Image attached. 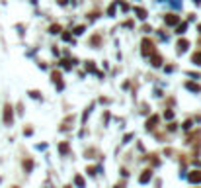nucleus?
I'll return each instance as SVG.
<instances>
[{
	"mask_svg": "<svg viewBox=\"0 0 201 188\" xmlns=\"http://www.w3.org/2000/svg\"><path fill=\"white\" fill-rule=\"evenodd\" d=\"M23 166H25L27 170H31V166H33V163H31V161H27V163H23Z\"/></svg>",
	"mask_w": 201,
	"mask_h": 188,
	"instance_id": "18",
	"label": "nucleus"
},
{
	"mask_svg": "<svg viewBox=\"0 0 201 188\" xmlns=\"http://www.w3.org/2000/svg\"><path fill=\"white\" fill-rule=\"evenodd\" d=\"M164 22H166L168 26H176V24H180V18L176 14H166V16H164Z\"/></svg>",
	"mask_w": 201,
	"mask_h": 188,
	"instance_id": "4",
	"label": "nucleus"
},
{
	"mask_svg": "<svg viewBox=\"0 0 201 188\" xmlns=\"http://www.w3.org/2000/svg\"><path fill=\"white\" fill-rule=\"evenodd\" d=\"M59 4H67V0H59Z\"/></svg>",
	"mask_w": 201,
	"mask_h": 188,
	"instance_id": "21",
	"label": "nucleus"
},
{
	"mask_svg": "<svg viewBox=\"0 0 201 188\" xmlns=\"http://www.w3.org/2000/svg\"><path fill=\"white\" fill-rule=\"evenodd\" d=\"M188 45H190V41H188V39H180V41H178V51H180V53H182V51H186V49H188Z\"/></svg>",
	"mask_w": 201,
	"mask_h": 188,
	"instance_id": "8",
	"label": "nucleus"
},
{
	"mask_svg": "<svg viewBox=\"0 0 201 188\" xmlns=\"http://www.w3.org/2000/svg\"><path fill=\"white\" fill-rule=\"evenodd\" d=\"M135 14H137L141 20H145V18H146V10H145V8H135Z\"/></svg>",
	"mask_w": 201,
	"mask_h": 188,
	"instance_id": "9",
	"label": "nucleus"
},
{
	"mask_svg": "<svg viewBox=\"0 0 201 188\" xmlns=\"http://www.w3.org/2000/svg\"><path fill=\"white\" fill-rule=\"evenodd\" d=\"M150 63H152V67H160L162 65V57L156 55V53H152V55H150Z\"/></svg>",
	"mask_w": 201,
	"mask_h": 188,
	"instance_id": "6",
	"label": "nucleus"
},
{
	"mask_svg": "<svg viewBox=\"0 0 201 188\" xmlns=\"http://www.w3.org/2000/svg\"><path fill=\"white\" fill-rule=\"evenodd\" d=\"M59 32H63V28H61L59 24H53V26H51V33H59Z\"/></svg>",
	"mask_w": 201,
	"mask_h": 188,
	"instance_id": "14",
	"label": "nucleus"
},
{
	"mask_svg": "<svg viewBox=\"0 0 201 188\" xmlns=\"http://www.w3.org/2000/svg\"><path fill=\"white\" fill-rule=\"evenodd\" d=\"M195 2H199V0H195Z\"/></svg>",
	"mask_w": 201,
	"mask_h": 188,
	"instance_id": "23",
	"label": "nucleus"
},
{
	"mask_svg": "<svg viewBox=\"0 0 201 188\" xmlns=\"http://www.w3.org/2000/svg\"><path fill=\"white\" fill-rule=\"evenodd\" d=\"M191 61H193L195 65H201V51H197V53H193V57H191Z\"/></svg>",
	"mask_w": 201,
	"mask_h": 188,
	"instance_id": "11",
	"label": "nucleus"
},
{
	"mask_svg": "<svg viewBox=\"0 0 201 188\" xmlns=\"http://www.w3.org/2000/svg\"><path fill=\"white\" fill-rule=\"evenodd\" d=\"M156 122H158V116H152L150 120H146V129H154L156 127Z\"/></svg>",
	"mask_w": 201,
	"mask_h": 188,
	"instance_id": "7",
	"label": "nucleus"
},
{
	"mask_svg": "<svg viewBox=\"0 0 201 188\" xmlns=\"http://www.w3.org/2000/svg\"><path fill=\"white\" fill-rule=\"evenodd\" d=\"M12 118H14L12 106H10V104H6V106H4V123H12Z\"/></svg>",
	"mask_w": 201,
	"mask_h": 188,
	"instance_id": "2",
	"label": "nucleus"
},
{
	"mask_svg": "<svg viewBox=\"0 0 201 188\" xmlns=\"http://www.w3.org/2000/svg\"><path fill=\"white\" fill-rule=\"evenodd\" d=\"M188 178H190L191 184H197V182H201V170H191Z\"/></svg>",
	"mask_w": 201,
	"mask_h": 188,
	"instance_id": "5",
	"label": "nucleus"
},
{
	"mask_svg": "<svg viewBox=\"0 0 201 188\" xmlns=\"http://www.w3.org/2000/svg\"><path fill=\"white\" fill-rule=\"evenodd\" d=\"M150 178H152V170H150V168H146V170H143V175L139 177V182H141V184H146Z\"/></svg>",
	"mask_w": 201,
	"mask_h": 188,
	"instance_id": "3",
	"label": "nucleus"
},
{
	"mask_svg": "<svg viewBox=\"0 0 201 188\" xmlns=\"http://www.w3.org/2000/svg\"><path fill=\"white\" fill-rule=\"evenodd\" d=\"M86 71H90V73H94V71H96V67H94V63H92V61H88V63H86Z\"/></svg>",
	"mask_w": 201,
	"mask_h": 188,
	"instance_id": "16",
	"label": "nucleus"
},
{
	"mask_svg": "<svg viewBox=\"0 0 201 188\" xmlns=\"http://www.w3.org/2000/svg\"><path fill=\"white\" fill-rule=\"evenodd\" d=\"M186 86H188L191 92H199V90H201V86H199V84H195V82H188Z\"/></svg>",
	"mask_w": 201,
	"mask_h": 188,
	"instance_id": "10",
	"label": "nucleus"
},
{
	"mask_svg": "<svg viewBox=\"0 0 201 188\" xmlns=\"http://www.w3.org/2000/svg\"><path fill=\"white\" fill-rule=\"evenodd\" d=\"M82 32H84V26H78V28L74 30V33H82Z\"/></svg>",
	"mask_w": 201,
	"mask_h": 188,
	"instance_id": "20",
	"label": "nucleus"
},
{
	"mask_svg": "<svg viewBox=\"0 0 201 188\" xmlns=\"http://www.w3.org/2000/svg\"><path fill=\"white\" fill-rule=\"evenodd\" d=\"M199 32H201V26H199Z\"/></svg>",
	"mask_w": 201,
	"mask_h": 188,
	"instance_id": "22",
	"label": "nucleus"
},
{
	"mask_svg": "<svg viewBox=\"0 0 201 188\" xmlns=\"http://www.w3.org/2000/svg\"><path fill=\"white\" fill-rule=\"evenodd\" d=\"M14 188H16V186H14Z\"/></svg>",
	"mask_w": 201,
	"mask_h": 188,
	"instance_id": "24",
	"label": "nucleus"
},
{
	"mask_svg": "<svg viewBox=\"0 0 201 188\" xmlns=\"http://www.w3.org/2000/svg\"><path fill=\"white\" fill-rule=\"evenodd\" d=\"M61 63H63V67H65V69H70V61H67V59H65V61H61Z\"/></svg>",
	"mask_w": 201,
	"mask_h": 188,
	"instance_id": "19",
	"label": "nucleus"
},
{
	"mask_svg": "<svg viewBox=\"0 0 201 188\" xmlns=\"http://www.w3.org/2000/svg\"><path fill=\"white\" fill-rule=\"evenodd\" d=\"M164 118H166V120H172V118H174V112H170V110H168L166 114H164Z\"/></svg>",
	"mask_w": 201,
	"mask_h": 188,
	"instance_id": "17",
	"label": "nucleus"
},
{
	"mask_svg": "<svg viewBox=\"0 0 201 188\" xmlns=\"http://www.w3.org/2000/svg\"><path fill=\"white\" fill-rule=\"evenodd\" d=\"M176 26H178V28H176V32H178L180 35H182V33L186 32V28H188V26H186V24H176Z\"/></svg>",
	"mask_w": 201,
	"mask_h": 188,
	"instance_id": "13",
	"label": "nucleus"
},
{
	"mask_svg": "<svg viewBox=\"0 0 201 188\" xmlns=\"http://www.w3.org/2000/svg\"><path fill=\"white\" fill-rule=\"evenodd\" d=\"M74 184H76L78 188H84V178L82 177H74Z\"/></svg>",
	"mask_w": 201,
	"mask_h": 188,
	"instance_id": "12",
	"label": "nucleus"
},
{
	"mask_svg": "<svg viewBox=\"0 0 201 188\" xmlns=\"http://www.w3.org/2000/svg\"><path fill=\"white\" fill-rule=\"evenodd\" d=\"M141 45H143V55H145V57H150L152 53H154V43H152L148 37H145Z\"/></svg>",
	"mask_w": 201,
	"mask_h": 188,
	"instance_id": "1",
	"label": "nucleus"
},
{
	"mask_svg": "<svg viewBox=\"0 0 201 188\" xmlns=\"http://www.w3.org/2000/svg\"><path fill=\"white\" fill-rule=\"evenodd\" d=\"M59 151H61L63 155H65V153H68V143H61V145H59Z\"/></svg>",
	"mask_w": 201,
	"mask_h": 188,
	"instance_id": "15",
	"label": "nucleus"
}]
</instances>
